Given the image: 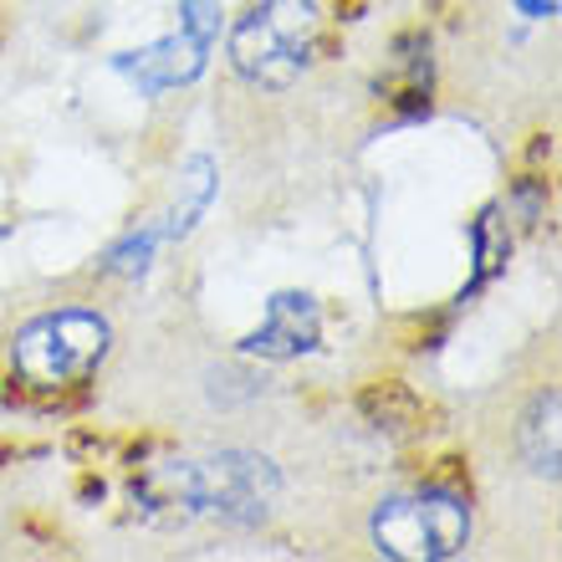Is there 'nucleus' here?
Returning a JSON list of instances; mask_svg holds the SVG:
<instances>
[{"instance_id":"1","label":"nucleus","mask_w":562,"mask_h":562,"mask_svg":"<svg viewBox=\"0 0 562 562\" xmlns=\"http://www.w3.org/2000/svg\"><path fill=\"white\" fill-rule=\"evenodd\" d=\"M281 475L267 456L251 450H225L210 460H184L134 481V496L154 506H184L190 517H221L236 527H251L277 506Z\"/></svg>"},{"instance_id":"2","label":"nucleus","mask_w":562,"mask_h":562,"mask_svg":"<svg viewBox=\"0 0 562 562\" xmlns=\"http://www.w3.org/2000/svg\"><path fill=\"white\" fill-rule=\"evenodd\" d=\"M312 46H317L312 0H261L231 31V61L256 88H292L307 72Z\"/></svg>"},{"instance_id":"3","label":"nucleus","mask_w":562,"mask_h":562,"mask_svg":"<svg viewBox=\"0 0 562 562\" xmlns=\"http://www.w3.org/2000/svg\"><path fill=\"white\" fill-rule=\"evenodd\" d=\"M108 353V323L98 312H46L26 323L11 342V363L21 384L67 389L82 384Z\"/></svg>"},{"instance_id":"4","label":"nucleus","mask_w":562,"mask_h":562,"mask_svg":"<svg viewBox=\"0 0 562 562\" xmlns=\"http://www.w3.org/2000/svg\"><path fill=\"white\" fill-rule=\"evenodd\" d=\"M373 542L384 558L400 562H445L460 558L471 542V512L460 496L445 491H419V496H394L373 512Z\"/></svg>"},{"instance_id":"5","label":"nucleus","mask_w":562,"mask_h":562,"mask_svg":"<svg viewBox=\"0 0 562 562\" xmlns=\"http://www.w3.org/2000/svg\"><path fill=\"white\" fill-rule=\"evenodd\" d=\"M312 338H317V312H312L307 296H277L271 302V323L256 333L246 348L251 353H267V358H286L296 353V348H312Z\"/></svg>"},{"instance_id":"6","label":"nucleus","mask_w":562,"mask_h":562,"mask_svg":"<svg viewBox=\"0 0 562 562\" xmlns=\"http://www.w3.org/2000/svg\"><path fill=\"white\" fill-rule=\"evenodd\" d=\"M210 42L200 36V31L179 26V36H169V42L148 46V52H138V61H123L128 72L148 77V82H184V77L200 72V61H205Z\"/></svg>"},{"instance_id":"7","label":"nucleus","mask_w":562,"mask_h":562,"mask_svg":"<svg viewBox=\"0 0 562 562\" xmlns=\"http://www.w3.org/2000/svg\"><path fill=\"white\" fill-rule=\"evenodd\" d=\"M358 409H363V419H369L373 429H389V435H404V429L419 425V400L415 389L400 384V379H379V384H369L363 394H358Z\"/></svg>"},{"instance_id":"8","label":"nucleus","mask_w":562,"mask_h":562,"mask_svg":"<svg viewBox=\"0 0 562 562\" xmlns=\"http://www.w3.org/2000/svg\"><path fill=\"white\" fill-rule=\"evenodd\" d=\"M521 456L537 475H558V394H537L527 419H521Z\"/></svg>"}]
</instances>
